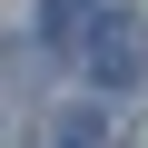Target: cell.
<instances>
[{
  "label": "cell",
  "instance_id": "obj_2",
  "mask_svg": "<svg viewBox=\"0 0 148 148\" xmlns=\"http://www.w3.org/2000/svg\"><path fill=\"white\" fill-rule=\"evenodd\" d=\"M89 138H99V109H69L59 119V148H89Z\"/></svg>",
  "mask_w": 148,
  "mask_h": 148
},
{
  "label": "cell",
  "instance_id": "obj_1",
  "mask_svg": "<svg viewBox=\"0 0 148 148\" xmlns=\"http://www.w3.org/2000/svg\"><path fill=\"white\" fill-rule=\"evenodd\" d=\"M138 59H148L138 20H128V10H99V30H89V79H99V89H128Z\"/></svg>",
  "mask_w": 148,
  "mask_h": 148
}]
</instances>
